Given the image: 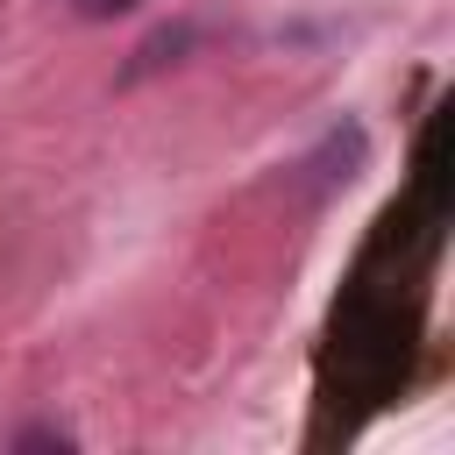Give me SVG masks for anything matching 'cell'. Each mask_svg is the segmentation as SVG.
<instances>
[{"mask_svg":"<svg viewBox=\"0 0 455 455\" xmlns=\"http://www.w3.org/2000/svg\"><path fill=\"white\" fill-rule=\"evenodd\" d=\"M71 7H78L85 21H114V14H128L135 0H71Z\"/></svg>","mask_w":455,"mask_h":455,"instance_id":"cell-1","label":"cell"}]
</instances>
